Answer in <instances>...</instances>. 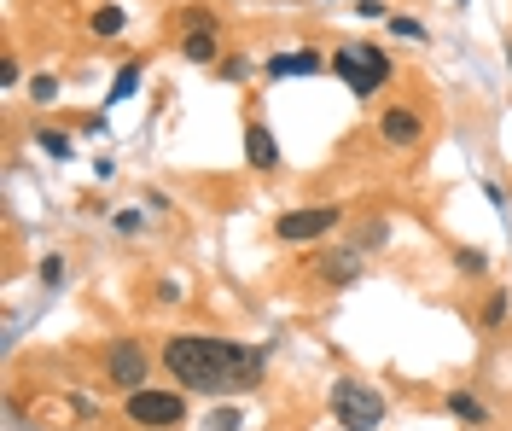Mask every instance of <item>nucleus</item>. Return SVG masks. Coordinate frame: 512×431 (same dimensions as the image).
Segmentation results:
<instances>
[{"label": "nucleus", "mask_w": 512, "mask_h": 431, "mask_svg": "<svg viewBox=\"0 0 512 431\" xmlns=\"http://www.w3.org/2000/svg\"><path fill=\"white\" fill-rule=\"evenodd\" d=\"M123 24H128L123 6H99L94 18H88V30H94V35H123Z\"/></svg>", "instance_id": "obj_14"}, {"label": "nucleus", "mask_w": 512, "mask_h": 431, "mask_svg": "<svg viewBox=\"0 0 512 431\" xmlns=\"http://www.w3.org/2000/svg\"><path fill=\"white\" fill-rule=\"evenodd\" d=\"M245 164H251L256 175H274V169H280V140H274V129H268L262 117L245 123Z\"/></svg>", "instance_id": "obj_9"}, {"label": "nucleus", "mask_w": 512, "mask_h": 431, "mask_svg": "<svg viewBox=\"0 0 512 431\" xmlns=\"http://www.w3.org/2000/svg\"><path fill=\"white\" fill-rule=\"evenodd\" d=\"M181 292H187L181 280H163V286H158V303H181Z\"/></svg>", "instance_id": "obj_24"}, {"label": "nucleus", "mask_w": 512, "mask_h": 431, "mask_svg": "<svg viewBox=\"0 0 512 431\" xmlns=\"http://www.w3.org/2000/svg\"><path fill=\"white\" fill-rule=\"evenodd\" d=\"M338 228V204H309V210H286L274 216V239L280 245H315Z\"/></svg>", "instance_id": "obj_5"}, {"label": "nucleus", "mask_w": 512, "mask_h": 431, "mask_svg": "<svg viewBox=\"0 0 512 431\" xmlns=\"http://www.w3.org/2000/svg\"><path fill=\"white\" fill-rule=\"evenodd\" d=\"M187 30H216V18L204 6H187Z\"/></svg>", "instance_id": "obj_23"}, {"label": "nucleus", "mask_w": 512, "mask_h": 431, "mask_svg": "<svg viewBox=\"0 0 512 431\" xmlns=\"http://www.w3.org/2000/svg\"><path fill=\"white\" fill-rule=\"evenodd\" d=\"M181 53H187L192 65H216V53H222V35H216V30H187Z\"/></svg>", "instance_id": "obj_12"}, {"label": "nucleus", "mask_w": 512, "mask_h": 431, "mask_svg": "<svg viewBox=\"0 0 512 431\" xmlns=\"http://www.w3.org/2000/svg\"><path fill=\"white\" fill-rule=\"evenodd\" d=\"M507 315H512V298H507V292H489L483 309H478V327L483 332H501V327H507Z\"/></svg>", "instance_id": "obj_13"}, {"label": "nucleus", "mask_w": 512, "mask_h": 431, "mask_svg": "<svg viewBox=\"0 0 512 431\" xmlns=\"http://www.w3.org/2000/svg\"><path fill=\"white\" fill-rule=\"evenodd\" d=\"M320 70H332V59H320V47H297V53H274L262 76L280 82V76H320Z\"/></svg>", "instance_id": "obj_10"}, {"label": "nucleus", "mask_w": 512, "mask_h": 431, "mask_svg": "<svg viewBox=\"0 0 512 431\" xmlns=\"http://www.w3.org/2000/svg\"><path fill=\"white\" fill-rule=\"evenodd\" d=\"M384 391H373L367 379H355V373H344V379H332V420L344 431H379L384 426Z\"/></svg>", "instance_id": "obj_3"}, {"label": "nucleus", "mask_w": 512, "mask_h": 431, "mask_svg": "<svg viewBox=\"0 0 512 431\" xmlns=\"http://www.w3.org/2000/svg\"><path fill=\"white\" fill-rule=\"evenodd\" d=\"M332 76L350 88L355 100H367V94H379L384 82L396 76V65H390V53L373 47V41H344V47H332Z\"/></svg>", "instance_id": "obj_2"}, {"label": "nucleus", "mask_w": 512, "mask_h": 431, "mask_svg": "<svg viewBox=\"0 0 512 431\" xmlns=\"http://www.w3.org/2000/svg\"><path fill=\"white\" fill-rule=\"evenodd\" d=\"M59 274H64V257H47V263H41V280H53V286H59Z\"/></svg>", "instance_id": "obj_27"}, {"label": "nucleus", "mask_w": 512, "mask_h": 431, "mask_svg": "<svg viewBox=\"0 0 512 431\" xmlns=\"http://www.w3.org/2000/svg\"><path fill=\"white\" fill-rule=\"evenodd\" d=\"M448 414H454L460 426H489V420H495V414H489V402L472 397V391H454V397H448Z\"/></svg>", "instance_id": "obj_11"}, {"label": "nucleus", "mask_w": 512, "mask_h": 431, "mask_svg": "<svg viewBox=\"0 0 512 431\" xmlns=\"http://www.w3.org/2000/svg\"><path fill=\"white\" fill-rule=\"evenodd\" d=\"M379 140L390 146V152H408V146L425 140V117H419L414 105H390V111L379 117Z\"/></svg>", "instance_id": "obj_7"}, {"label": "nucleus", "mask_w": 512, "mask_h": 431, "mask_svg": "<svg viewBox=\"0 0 512 431\" xmlns=\"http://www.w3.org/2000/svg\"><path fill=\"white\" fill-rule=\"evenodd\" d=\"M239 420H245V414H239L233 402H222V408H210V414H204V431H239Z\"/></svg>", "instance_id": "obj_16"}, {"label": "nucleus", "mask_w": 512, "mask_h": 431, "mask_svg": "<svg viewBox=\"0 0 512 431\" xmlns=\"http://www.w3.org/2000/svg\"><path fill=\"white\" fill-rule=\"evenodd\" d=\"M30 100H35V105H53V100H59V76L35 70V76H30Z\"/></svg>", "instance_id": "obj_17"}, {"label": "nucleus", "mask_w": 512, "mask_h": 431, "mask_svg": "<svg viewBox=\"0 0 512 431\" xmlns=\"http://www.w3.org/2000/svg\"><path fill=\"white\" fill-rule=\"evenodd\" d=\"M111 228H117V233H128V239H134V233L146 228V216H140V210H117V216H111Z\"/></svg>", "instance_id": "obj_21"}, {"label": "nucleus", "mask_w": 512, "mask_h": 431, "mask_svg": "<svg viewBox=\"0 0 512 431\" xmlns=\"http://www.w3.org/2000/svg\"><path fill=\"white\" fill-rule=\"evenodd\" d=\"M355 12H361V18H390V12H384V0H355Z\"/></svg>", "instance_id": "obj_26"}, {"label": "nucleus", "mask_w": 512, "mask_h": 431, "mask_svg": "<svg viewBox=\"0 0 512 431\" xmlns=\"http://www.w3.org/2000/svg\"><path fill=\"white\" fill-rule=\"evenodd\" d=\"M454 263L466 268V274H483V268H489L483 263V251H454Z\"/></svg>", "instance_id": "obj_22"}, {"label": "nucleus", "mask_w": 512, "mask_h": 431, "mask_svg": "<svg viewBox=\"0 0 512 431\" xmlns=\"http://www.w3.org/2000/svg\"><path fill=\"white\" fill-rule=\"evenodd\" d=\"M315 280L320 286H332V292L355 286V280H361V245H332V251H320Z\"/></svg>", "instance_id": "obj_8"}, {"label": "nucleus", "mask_w": 512, "mask_h": 431, "mask_svg": "<svg viewBox=\"0 0 512 431\" xmlns=\"http://www.w3.org/2000/svg\"><path fill=\"white\" fill-rule=\"evenodd\" d=\"M355 245H361V251H384V245H390V222H361Z\"/></svg>", "instance_id": "obj_15"}, {"label": "nucleus", "mask_w": 512, "mask_h": 431, "mask_svg": "<svg viewBox=\"0 0 512 431\" xmlns=\"http://www.w3.org/2000/svg\"><path fill=\"white\" fill-rule=\"evenodd\" d=\"M245 70H251V65H245V59H239V53H233V59H222V76H227V82H239V76H245Z\"/></svg>", "instance_id": "obj_25"}, {"label": "nucleus", "mask_w": 512, "mask_h": 431, "mask_svg": "<svg viewBox=\"0 0 512 431\" xmlns=\"http://www.w3.org/2000/svg\"><path fill=\"white\" fill-rule=\"evenodd\" d=\"M390 35H402V41H425V24L408 18V12H396V18H390Z\"/></svg>", "instance_id": "obj_20"}, {"label": "nucleus", "mask_w": 512, "mask_h": 431, "mask_svg": "<svg viewBox=\"0 0 512 431\" xmlns=\"http://www.w3.org/2000/svg\"><path fill=\"white\" fill-rule=\"evenodd\" d=\"M187 397L192 391H181V385H175V391H146V385H140V391L123 397V414L134 420V426H146V431H175L181 420H192Z\"/></svg>", "instance_id": "obj_4"}, {"label": "nucleus", "mask_w": 512, "mask_h": 431, "mask_svg": "<svg viewBox=\"0 0 512 431\" xmlns=\"http://www.w3.org/2000/svg\"><path fill=\"white\" fill-rule=\"evenodd\" d=\"M134 94H140V65H123L111 82V100H134Z\"/></svg>", "instance_id": "obj_18"}, {"label": "nucleus", "mask_w": 512, "mask_h": 431, "mask_svg": "<svg viewBox=\"0 0 512 431\" xmlns=\"http://www.w3.org/2000/svg\"><path fill=\"white\" fill-rule=\"evenodd\" d=\"M99 362H105V379H111L117 391H140V385H146V344H140V338H111Z\"/></svg>", "instance_id": "obj_6"}, {"label": "nucleus", "mask_w": 512, "mask_h": 431, "mask_svg": "<svg viewBox=\"0 0 512 431\" xmlns=\"http://www.w3.org/2000/svg\"><path fill=\"white\" fill-rule=\"evenodd\" d=\"M35 140L47 146V158H59V164H64V158H70V134H64V129H41V134H35Z\"/></svg>", "instance_id": "obj_19"}, {"label": "nucleus", "mask_w": 512, "mask_h": 431, "mask_svg": "<svg viewBox=\"0 0 512 431\" xmlns=\"http://www.w3.org/2000/svg\"><path fill=\"white\" fill-rule=\"evenodd\" d=\"M163 373L192 397H239V391L262 385L268 356L256 344H239V338L175 332V338H163Z\"/></svg>", "instance_id": "obj_1"}]
</instances>
